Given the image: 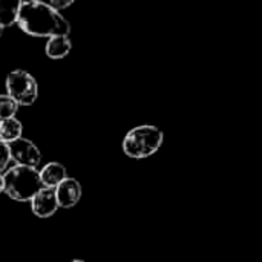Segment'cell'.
Here are the masks:
<instances>
[{
  "instance_id": "1",
  "label": "cell",
  "mask_w": 262,
  "mask_h": 262,
  "mask_svg": "<svg viewBox=\"0 0 262 262\" xmlns=\"http://www.w3.org/2000/svg\"><path fill=\"white\" fill-rule=\"evenodd\" d=\"M17 25L23 32L32 37H54V35H69V21L49 3L32 0L21 3Z\"/></svg>"
},
{
  "instance_id": "2",
  "label": "cell",
  "mask_w": 262,
  "mask_h": 262,
  "mask_svg": "<svg viewBox=\"0 0 262 262\" xmlns=\"http://www.w3.org/2000/svg\"><path fill=\"white\" fill-rule=\"evenodd\" d=\"M43 187L37 167L14 166L3 175V192L14 201L26 203Z\"/></svg>"
},
{
  "instance_id": "3",
  "label": "cell",
  "mask_w": 262,
  "mask_h": 262,
  "mask_svg": "<svg viewBox=\"0 0 262 262\" xmlns=\"http://www.w3.org/2000/svg\"><path fill=\"white\" fill-rule=\"evenodd\" d=\"M164 140L163 132L157 126H138L127 132L123 140V152L135 160L147 158L158 152Z\"/></svg>"
},
{
  "instance_id": "4",
  "label": "cell",
  "mask_w": 262,
  "mask_h": 262,
  "mask_svg": "<svg viewBox=\"0 0 262 262\" xmlns=\"http://www.w3.org/2000/svg\"><path fill=\"white\" fill-rule=\"evenodd\" d=\"M6 91V95L11 97L18 106L34 104L38 95V86L35 78L23 69H15L8 74Z\"/></svg>"
},
{
  "instance_id": "5",
  "label": "cell",
  "mask_w": 262,
  "mask_h": 262,
  "mask_svg": "<svg viewBox=\"0 0 262 262\" xmlns=\"http://www.w3.org/2000/svg\"><path fill=\"white\" fill-rule=\"evenodd\" d=\"M9 146V154L11 160L17 163V166H26V167H37L41 161V152L38 147L28 138H17L11 143Z\"/></svg>"
},
{
  "instance_id": "6",
  "label": "cell",
  "mask_w": 262,
  "mask_h": 262,
  "mask_svg": "<svg viewBox=\"0 0 262 262\" xmlns=\"http://www.w3.org/2000/svg\"><path fill=\"white\" fill-rule=\"evenodd\" d=\"M31 207L35 216L49 218L58 210L55 187H41L31 200Z\"/></svg>"
},
{
  "instance_id": "7",
  "label": "cell",
  "mask_w": 262,
  "mask_h": 262,
  "mask_svg": "<svg viewBox=\"0 0 262 262\" xmlns=\"http://www.w3.org/2000/svg\"><path fill=\"white\" fill-rule=\"evenodd\" d=\"M55 196L58 207L72 209L81 200V184L75 178L68 177L55 187Z\"/></svg>"
},
{
  "instance_id": "8",
  "label": "cell",
  "mask_w": 262,
  "mask_h": 262,
  "mask_svg": "<svg viewBox=\"0 0 262 262\" xmlns=\"http://www.w3.org/2000/svg\"><path fill=\"white\" fill-rule=\"evenodd\" d=\"M38 173L43 187H57L64 178H68L66 167L60 163H48Z\"/></svg>"
},
{
  "instance_id": "9",
  "label": "cell",
  "mask_w": 262,
  "mask_h": 262,
  "mask_svg": "<svg viewBox=\"0 0 262 262\" xmlns=\"http://www.w3.org/2000/svg\"><path fill=\"white\" fill-rule=\"evenodd\" d=\"M45 49H46V55L49 58L58 60V58H64L71 52L72 43H71L69 35H54V37L48 38Z\"/></svg>"
},
{
  "instance_id": "10",
  "label": "cell",
  "mask_w": 262,
  "mask_h": 262,
  "mask_svg": "<svg viewBox=\"0 0 262 262\" xmlns=\"http://www.w3.org/2000/svg\"><path fill=\"white\" fill-rule=\"evenodd\" d=\"M20 6H21L20 0H0V26L2 28L17 23Z\"/></svg>"
},
{
  "instance_id": "11",
  "label": "cell",
  "mask_w": 262,
  "mask_h": 262,
  "mask_svg": "<svg viewBox=\"0 0 262 262\" xmlns=\"http://www.w3.org/2000/svg\"><path fill=\"white\" fill-rule=\"evenodd\" d=\"M21 132H23V126L15 117H11V118L0 121V140L2 141L11 143L17 138H20Z\"/></svg>"
},
{
  "instance_id": "12",
  "label": "cell",
  "mask_w": 262,
  "mask_h": 262,
  "mask_svg": "<svg viewBox=\"0 0 262 262\" xmlns=\"http://www.w3.org/2000/svg\"><path fill=\"white\" fill-rule=\"evenodd\" d=\"M18 111V104L8 95H0V121L15 117Z\"/></svg>"
},
{
  "instance_id": "13",
  "label": "cell",
  "mask_w": 262,
  "mask_h": 262,
  "mask_svg": "<svg viewBox=\"0 0 262 262\" xmlns=\"http://www.w3.org/2000/svg\"><path fill=\"white\" fill-rule=\"evenodd\" d=\"M9 161H11L9 146H8V143L0 140V173L5 172V169L8 167Z\"/></svg>"
},
{
  "instance_id": "14",
  "label": "cell",
  "mask_w": 262,
  "mask_h": 262,
  "mask_svg": "<svg viewBox=\"0 0 262 262\" xmlns=\"http://www.w3.org/2000/svg\"><path fill=\"white\" fill-rule=\"evenodd\" d=\"M74 2H75V0H51V2H49V5H51L54 9L60 11V9H66V8H69Z\"/></svg>"
},
{
  "instance_id": "15",
  "label": "cell",
  "mask_w": 262,
  "mask_h": 262,
  "mask_svg": "<svg viewBox=\"0 0 262 262\" xmlns=\"http://www.w3.org/2000/svg\"><path fill=\"white\" fill-rule=\"evenodd\" d=\"M3 192V175L0 173V193Z\"/></svg>"
},
{
  "instance_id": "16",
  "label": "cell",
  "mask_w": 262,
  "mask_h": 262,
  "mask_svg": "<svg viewBox=\"0 0 262 262\" xmlns=\"http://www.w3.org/2000/svg\"><path fill=\"white\" fill-rule=\"evenodd\" d=\"M21 3H28V2H32V0H20Z\"/></svg>"
},
{
  "instance_id": "17",
  "label": "cell",
  "mask_w": 262,
  "mask_h": 262,
  "mask_svg": "<svg viewBox=\"0 0 262 262\" xmlns=\"http://www.w3.org/2000/svg\"><path fill=\"white\" fill-rule=\"evenodd\" d=\"M2 34H3V28L0 26V37H2Z\"/></svg>"
},
{
  "instance_id": "18",
  "label": "cell",
  "mask_w": 262,
  "mask_h": 262,
  "mask_svg": "<svg viewBox=\"0 0 262 262\" xmlns=\"http://www.w3.org/2000/svg\"><path fill=\"white\" fill-rule=\"evenodd\" d=\"M72 262H84V261H81V259H74Z\"/></svg>"
}]
</instances>
